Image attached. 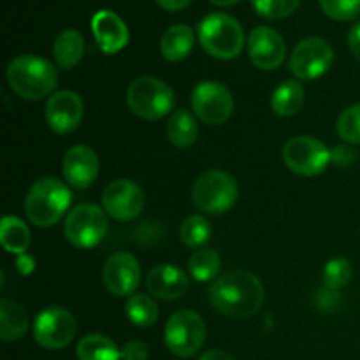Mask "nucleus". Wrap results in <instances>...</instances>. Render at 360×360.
<instances>
[{
    "label": "nucleus",
    "mask_w": 360,
    "mask_h": 360,
    "mask_svg": "<svg viewBox=\"0 0 360 360\" xmlns=\"http://www.w3.org/2000/svg\"><path fill=\"white\" fill-rule=\"evenodd\" d=\"M28 329V313L18 302L2 299L0 302V338L4 341H16Z\"/></svg>",
    "instance_id": "22"
},
{
    "label": "nucleus",
    "mask_w": 360,
    "mask_h": 360,
    "mask_svg": "<svg viewBox=\"0 0 360 360\" xmlns=\"http://www.w3.org/2000/svg\"><path fill=\"white\" fill-rule=\"evenodd\" d=\"M266 294L259 278L246 271H231L210 288V301L217 311L231 319H250L260 308Z\"/></svg>",
    "instance_id": "1"
},
{
    "label": "nucleus",
    "mask_w": 360,
    "mask_h": 360,
    "mask_svg": "<svg viewBox=\"0 0 360 360\" xmlns=\"http://www.w3.org/2000/svg\"><path fill=\"white\" fill-rule=\"evenodd\" d=\"M165 347L178 357H192L206 340V326L202 316L190 309L176 311L165 323Z\"/></svg>",
    "instance_id": "7"
},
{
    "label": "nucleus",
    "mask_w": 360,
    "mask_h": 360,
    "mask_svg": "<svg viewBox=\"0 0 360 360\" xmlns=\"http://www.w3.org/2000/svg\"><path fill=\"white\" fill-rule=\"evenodd\" d=\"M179 236H181V241L188 248H199V246H202L210 239L211 225L204 217L193 214V217H188L183 221Z\"/></svg>",
    "instance_id": "29"
},
{
    "label": "nucleus",
    "mask_w": 360,
    "mask_h": 360,
    "mask_svg": "<svg viewBox=\"0 0 360 360\" xmlns=\"http://www.w3.org/2000/svg\"><path fill=\"white\" fill-rule=\"evenodd\" d=\"M221 260L214 250H197L188 260V271L193 280L197 281H210L217 278L220 273Z\"/></svg>",
    "instance_id": "28"
},
{
    "label": "nucleus",
    "mask_w": 360,
    "mask_h": 360,
    "mask_svg": "<svg viewBox=\"0 0 360 360\" xmlns=\"http://www.w3.org/2000/svg\"><path fill=\"white\" fill-rule=\"evenodd\" d=\"M0 241L7 252L21 255L30 245V231L20 218L4 217L0 225Z\"/></svg>",
    "instance_id": "26"
},
{
    "label": "nucleus",
    "mask_w": 360,
    "mask_h": 360,
    "mask_svg": "<svg viewBox=\"0 0 360 360\" xmlns=\"http://www.w3.org/2000/svg\"><path fill=\"white\" fill-rule=\"evenodd\" d=\"M333 155L322 141L309 136H299L283 148V160L292 172L299 176H316L326 171Z\"/></svg>",
    "instance_id": "9"
},
{
    "label": "nucleus",
    "mask_w": 360,
    "mask_h": 360,
    "mask_svg": "<svg viewBox=\"0 0 360 360\" xmlns=\"http://www.w3.org/2000/svg\"><path fill=\"white\" fill-rule=\"evenodd\" d=\"M150 348L141 341H129L122 348V360H148Z\"/></svg>",
    "instance_id": "34"
},
{
    "label": "nucleus",
    "mask_w": 360,
    "mask_h": 360,
    "mask_svg": "<svg viewBox=\"0 0 360 360\" xmlns=\"http://www.w3.org/2000/svg\"><path fill=\"white\" fill-rule=\"evenodd\" d=\"M108 232V218L98 206L90 202L79 204L65 220V238L76 248H94Z\"/></svg>",
    "instance_id": "8"
},
{
    "label": "nucleus",
    "mask_w": 360,
    "mask_h": 360,
    "mask_svg": "<svg viewBox=\"0 0 360 360\" xmlns=\"http://www.w3.org/2000/svg\"><path fill=\"white\" fill-rule=\"evenodd\" d=\"M301 0H252V6L267 20H281L295 13Z\"/></svg>",
    "instance_id": "31"
},
{
    "label": "nucleus",
    "mask_w": 360,
    "mask_h": 360,
    "mask_svg": "<svg viewBox=\"0 0 360 360\" xmlns=\"http://www.w3.org/2000/svg\"><path fill=\"white\" fill-rule=\"evenodd\" d=\"M338 134L347 143L360 144V104L350 105L338 118Z\"/></svg>",
    "instance_id": "32"
},
{
    "label": "nucleus",
    "mask_w": 360,
    "mask_h": 360,
    "mask_svg": "<svg viewBox=\"0 0 360 360\" xmlns=\"http://www.w3.org/2000/svg\"><path fill=\"white\" fill-rule=\"evenodd\" d=\"M211 4H214V6L218 7H231L234 6V4H238L239 0H210Z\"/></svg>",
    "instance_id": "38"
},
{
    "label": "nucleus",
    "mask_w": 360,
    "mask_h": 360,
    "mask_svg": "<svg viewBox=\"0 0 360 360\" xmlns=\"http://www.w3.org/2000/svg\"><path fill=\"white\" fill-rule=\"evenodd\" d=\"M102 206L111 218L118 221L134 220L144 206L143 190L130 179H116L109 183L102 193Z\"/></svg>",
    "instance_id": "13"
},
{
    "label": "nucleus",
    "mask_w": 360,
    "mask_h": 360,
    "mask_svg": "<svg viewBox=\"0 0 360 360\" xmlns=\"http://www.w3.org/2000/svg\"><path fill=\"white\" fill-rule=\"evenodd\" d=\"M7 81L21 98L39 101L55 90L58 74L49 60L35 55H20L7 65Z\"/></svg>",
    "instance_id": "2"
},
{
    "label": "nucleus",
    "mask_w": 360,
    "mask_h": 360,
    "mask_svg": "<svg viewBox=\"0 0 360 360\" xmlns=\"http://www.w3.org/2000/svg\"><path fill=\"white\" fill-rule=\"evenodd\" d=\"M127 104L136 116L153 122L174 108V91L157 77H137L127 90Z\"/></svg>",
    "instance_id": "5"
},
{
    "label": "nucleus",
    "mask_w": 360,
    "mask_h": 360,
    "mask_svg": "<svg viewBox=\"0 0 360 360\" xmlns=\"http://www.w3.org/2000/svg\"><path fill=\"white\" fill-rule=\"evenodd\" d=\"M79 360H120L122 350L104 334H88L77 345Z\"/></svg>",
    "instance_id": "24"
},
{
    "label": "nucleus",
    "mask_w": 360,
    "mask_h": 360,
    "mask_svg": "<svg viewBox=\"0 0 360 360\" xmlns=\"http://www.w3.org/2000/svg\"><path fill=\"white\" fill-rule=\"evenodd\" d=\"M199 360H236V359L221 350H210V352H206L204 355H200Z\"/></svg>",
    "instance_id": "37"
},
{
    "label": "nucleus",
    "mask_w": 360,
    "mask_h": 360,
    "mask_svg": "<svg viewBox=\"0 0 360 360\" xmlns=\"http://www.w3.org/2000/svg\"><path fill=\"white\" fill-rule=\"evenodd\" d=\"M193 44H195V34L188 25H172L162 35V56L169 62H181L192 53Z\"/></svg>",
    "instance_id": "20"
},
{
    "label": "nucleus",
    "mask_w": 360,
    "mask_h": 360,
    "mask_svg": "<svg viewBox=\"0 0 360 360\" xmlns=\"http://www.w3.org/2000/svg\"><path fill=\"white\" fill-rule=\"evenodd\" d=\"M69 188L56 178H42L32 185L25 199V213L37 227H51L70 206Z\"/></svg>",
    "instance_id": "3"
},
{
    "label": "nucleus",
    "mask_w": 360,
    "mask_h": 360,
    "mask_svg": "<svg viewBox=\"0 0 360 360\" xmlns=\"http://www.w3.org/2000/svg\"><path fill=\"white\" fill-rule=\"evenodd\" d=\"M320 7L329 18L350 21L360 14V0H319Z\"/></svg>",
    "instance_id": "33"
},
{
    "label": "nucleus",
    "mask_w": 360,
    "mask_h": 360,
    "mask_svg": "<svg viewBox=\"0 0 360 360\" xmlns=\"http://www.w3.org/2000/svg\"><path fill=\"white\" fill-rule=\"evenodd\" d=\"M146 288L157 299L174 301L188 290V278L179 267L172 264H160L148 274Z\"/></svg>",
    "instance_id": "19"
},
{
    "label": "nucleus",
    "mask_w": 360,
    "mask_h": 360,
    "mask_svg": "<svg viewBox=\"0 0 360 360\" xmlns=\"http://www.w3.org/2000/svg\"><path fill=\"white\" fill-rule=\"evenodd\" d=\"M239 188L236 179L224 171H207L197 178L192 200L197 210L207 214L227 213L236 204Z\"/></svg>",
    "instance_id": "6"
},
{
    "label": "nucleus",
    "mask_w": 360,
    "mask_h": 360,
    "mask_svg": "<svg viewBox=\"0 0 360 360\" xmlns=\"http://www.w3.org/2000/svg\"><path fill=\"white\" fill-rule=\"evenodd\" d=\"M91 30L98 48L105 55H115L129 44V28L112 11H98L91 18Z\"/></svg>",
    "instance_id": "18"
},
{
    "label": "nucleus",
    "mask_w": 360,
    "mask_h": 360,
    "mask_svg": "<svg viewBox=\"0 0 360 360\" xmlns=\"http://www.w3.org/2000/svg\"><path fill=\"white\" fill-rule=\"evenodd\" d=\"M76 336V320L67 309L46 308L34 322V338L41 347L48 350H60L70 345Z\"/></svg>",
    "instance_id": "12"
},
{
    "label": "nucleus",
    "mask_w": 360,
    "mask_h": 360,
    "mask_svg": "<svg viewBox=\"0 0 360 360\" xmlns=\"http://www.w3.org/2000/svg\"><path fill=\"white\" fill-rule=\"evenodd\" d=\"M165 11H181L192 4V0H155Z\"/></svg>",
    "instance_id": "36"
},
{
    "label": "nucleus",
    "mask_w": 360,
    "mask_h": 360,
    "mask_svg": "<svg viewBox=\"0 0 360 360\" xmlns=\"http://www.w3.org/2000/svg\"><path fill=\"white\" fill-rule=\"evenodd\" d=\"M98 169H101V162L90 146L77 144L70 148L63 157V176L67 183L77 190L88 188L97 179Z\"/></svg>",
    "instance_id": "17"
},
{
    "label": "nucleus",
    "mask_w": 360,
    "mask_h": 360,
    "mask_svg": "<svg viewBox=\"0 0 360 360\" xmlns=\"http://www.w3.org/2000/svg\"><path fill=\"white\" fill-rule=\"evenodd\" d=\"M192 108L207 125L227 122L234 109V101L227 88L218 81H202L192 91Z\"/></svg>",
    "instance_id": "11"
},
{
    "label": "nucleus",
    "mask_w": 360,
    "mask_h": 360,
    "mask_svg": "<svg viewBox=\"0 0 360 360\" xmlns=\"http://www.w3.org/2000/svg\"><path fill=\"white\" fill-rule=\"evenodd\" d=\"M83 101L76 91H56L46 104V122L49 129L56 134L74 132L83 120Z\"/></svg>",
    "instance_id": "14"
},
{
    "label": "nucleus",
    "mask_w": 360,
    "mask_h": 360,
    "mask_svg": "<svg viewBox=\"0 0 360 360\" xmlns=\"http://www.w3.org/2000/svg\"><path fill=\"white\" fill-rule=\"evenodd\" d=\"M334 51L329 42L322 37L302 39L292 51L288 69L299 79H316L330 69Z\"/></svg>",
    "instance_id": "10"
},
{
    "label": "nucleus",
    "mask_w": 360,
    "mask_h": 360,
    "mask_svg": "<svg viewBox=\"0 0 360 360\" xmlns=\"http://www.w3.org/2000/svg\"><path fill=\"white\" fill-rule=\"evenodd\" d=\"M348 48H350L352 55L360 60V23L354 25L352 30L348 32Z\"/></svg>",
    "instance_id": "35"
},
{
    "label": "nucleus",
    "mask_w": 360,
    "mask_h": 360,
    "mask_svg": "<svg viewBox=\"0 0 360 360\" xmlns=\"http://www.w3.org/2000/svg\"><path fill=\"white\" fill-rule=\"evenodd\" d=\"M197 35L204 51L220 60L236 58L245 44L241 23L225 13H211L202 18Z\"/></svg>",
    "instance_id": "4"
},
{
    "label": "nucleus",
    "mask_w": 360,
    "mask_h": 360,
    "mask_svg": "<svg viewBox=\"0 0 360 360\" xmlns=\"http://www.w3.org/2000/svg\"><path fill=\"white\" fill-rule=\"evenodd\" d=\"M354 274V267L347 259H333L323 269V283L329 290H340L347 287Z\"/></svg>",
    "instance_id": "30"
},
{
    "label": "nucleus",
    "mask_w": 360,
    "mask_h": 360,
    "mask_svg": "<svg viewBox=\"0 0 360 360\" xmlns=\"http://www.w3.org/2000/svg\"><path fill=\"white\" fill-rule=\"evenodd\" d=\"M127 316L137 327H150L158 319V306L150 295L134 294L127 301Z\"/></svg>",
    "instance_id": "27"
},
{
    "label": "nucleus",
    "mask_w": 360,
    "mask_h": 360,
    "mask_svg": "<svg viewBox=\"0 0 360 360\" xmlns=\"http://www.w3.org/2000/svg\"><path fill=\"white\" fill-rule=\"evenodd\" d=\"M285 41L274 28L257 27L248 37V55L253 65L262 70H274L285 60Z\"/></svg>",
    "instance_id": "15"
},
{
    "label": "nucleus",
    "mask_w": 360,
    "mask_h": 360,
    "mask_svg": "<svg viewBox=\"0 0 360 360\" xmlns=\"http://www.w3.org/2000/svg\"><path fill=\"white\" fill-rule=\"evenodd\" d=\"M84 55V39L74 28H67L63 30L58 37L55 39L53 44V56H55L56 63L62 69L69 70L76 67L81 62Z\"/></svg>",
    "instance_id": "21"
},
{
    "label": "nucleus",
    "mask_w": 360,
    "mask_h": 360,
    "mask_svg": "<svg viewBox=\"0 0 360 360\" xmlns=\"http://www.w3.org/2000/svg\"><path fill=\"white\" fill-rule=\"evenodd\" d=\"M197 134V122L193 115H190L185 109H179L171 115L167 122V137L174 146L188 148L195 143Z\"/></svg>",
    "instance_id": "25"
},
{
    "label": "nucleus",
    "mask_w": 360,
    "mask_h": 360,
    "mask_svg": "<svg viewBox=\"0 0 360 360\" xmlns=\"http://www.w3.org/2000/svg\"><path fill=\"white\" fill-rule=\"evenodd\" d=\"M304 104V88L297 81H285L274 90L271 108L278 116H294Z\"/></svg>",
    "instance_id": "23"
},
{
    "label": "nucleus",
    "mask_w": 360,
    "mask_h": 360,
    "mask_svg": "<svg viewBox=\"0 0 360 360\" xmlns=\"http://www.w3.org/2000/svg\"><path fill=\"white\" fill-rule=\"evenodd\" d=\"M104 283L111 294L123 297L132 295L141 281V267L136 257L120 252L109 257L104 264Z\"/></svg>",
    "instance_id": "16"
}]
</instances>
